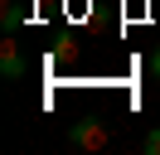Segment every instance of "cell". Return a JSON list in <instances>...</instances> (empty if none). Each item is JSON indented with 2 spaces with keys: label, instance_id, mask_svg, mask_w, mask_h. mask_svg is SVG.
Returning <instances> with one entry per match:
<instances>
[{
  "label": "cell",
  "instance_id": "6da1fadb",
  "mask_svg": "<svg viewBox=\"0 0 160 155\" xmlns=\"http://www.w3.org/2000/svg\"><path fill=\"white\" fill-rule=\"evenodd\" d=\"M107 141H112V131H107L102 116H82V121L68 126V145H73V150H102Z\"/></svg>",
  "mask_w": 160,
  "mask_h": 155
},
{
  "label": "cell",
  "instance_id": "7a4b0ae2",
  "mask_svg": "<svg viewBox=\"0 0 160 155\" xmlns=\"http://www.w3.org/2000/svg\"><path fill=\"white\" fill-rule=\"evenodd\" d=\"M24 73H29V58H24V48L15 44V34H5L0 39V78H5V82H20Z\"/></svg>",
  "mask_w": 160,
  "mask_h": 155
},
{
  "label": "cell",
  "instance_id": "3957f363",
  "mask_svg": "<svg viewBox=\"0 0 160 155\" xmlns=\"http://www.w3.org/2000/svg\"><path fill=\"white\" fill-rule=\"evenodd\" d=\"M24 19H29V15H24V5H20V0H5V5H0V29H5V34H15Z\"/></svg>",
  "mask_w": 160,
  "mask_h": 155
},
{
  "label": "cell",
  "instance_id": "277c9868",
  "mask_svg": "<svg viewBox=\"0 0 160 155\" xmlns=\"http://www.w3.org/2000/svg\"><path fill=\"white\" fill-rule=\"evenodd\" d=\"M141 150H146V155H160V126H150V131L141 136Z\"/></svg>",
  "mask_w": 160,
  "mask_h": 155
},
{
  "label": "cell",
  "instance_id": "5b68a950",
  "mask_svg": "<svg viewBox=\"0 0 160 155\" xmlns=\"http://www.w3.org/2000/svg\"><path fill=\"white\" fill-rule=\"evenodd\" d=\"M150 78H155V82H160V48H155V53H150Z\"/></svg>",
  "mask_w": 160,
  "mask_h": 155
}]
</instances>
